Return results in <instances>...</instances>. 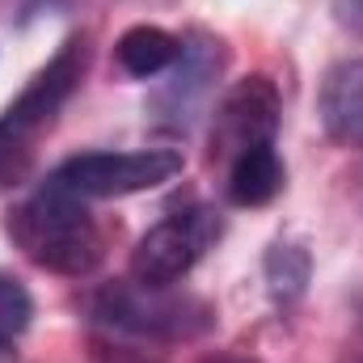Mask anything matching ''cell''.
<instances>
[{
    "instance_id": "1",
    "label": "cell",
    "mask_w": 363,
    "mask_h": 363,
    "mask_svg": "<svg viewBox=\"0 0 363 363\" xmlns=\"http://www.w3.org/2000/svg\"><path fill=\"white\" fill-rule=\"evenodd\" d=\"M9 237L13 245L43 271L81 279L93 274L106 258V233L93 220L81 194L64 190L60 182L38 186L9 211Z\"/></svg>"
},
{
    "instance_id": "2",
    "label": "cell",
    "mask_w": 363,
    "mask_h": 363,
    "mask_svg": "<svg viewBox=\"0 0 363 363\" xmlns=\"http://www.w3.org/2000/svg\"><path fill=\"white\" fill-rule=\"evenodd\" d=\"M93 313L114 325L131 330L144 338H199L211 330V308L199 296H178L169 287H148V283H114L93 296Z\"/></svg>"
},
{
    "instance_id": "3",
    "label": "cell",
    "mask_w": 363,
    "mask_h": 363,
    "mask_svg": "<svg viewBox=\"0 0 363 363\" xmlns=\"http://www.w3.org/2000/svg\"><path fill=\"white\" fill-rule=\"evenodd\" d=\"M182 174L178 148H135V152H81L64 161L51 182L81 199H123L140 190H157Z\"/></svg>"
},
{
    "instance_id": "4",
    "label": "cell",
    "mask_w": 363,
    "mask_h": 363,
    "mask_svg": "<svg viewBox=\"0 0 363 363\" xmlns=\"http://www.w3.org/2000/svg\"><path fill=\"white\" fill-rule=\"evenodd\" d=\"M216 237H220L216 211H207V207L178 211L140 237V245L131 250V279L148 283V287H174L211 250Z\"/></svg>"
},
{
    "instance_id": "5",
    "label": "cell",
    "mask_w": 363,
    "mask_h": 363,
    "mask_svg": "<svg viewBox=\"0 0 363 363\" xmlns=\"http://www.w3.org/2000/svg\"><path fill=\"white\" fill-rule=\"evenodd\" d=\"M279 131V89L271 77H245L220 97L211 114V161H237L241 152L274 144Z\"/></svg>"
},
{
    "instance_id": "6",
    "label": "cell",
    "mask_w": 363,
    "mask_h": 363,
    "mask_svg": "<svg viewBox=\"0 0 363 363\" xmlns=\"http://www.w3.org/2000/svg\"><path fill=\"white\" fill-rule=\"evenodd\" d=\"M85 64H89V47H85V38H68L60 51H55V60L26 85V93L0 114V135L4 140H13V144H26L30 148V140L60 114V106L72 97V89L81 85V77H85Z\"/></svg>"
},
{
    "instance_id": "7",
    "label": "cell",
    "mask_w": 363,
    "mask_h": 363,
    "mask_svg": "<svg viewBox=\"0 0 363 363\" xmlns=\"http://www.w3.org/2000/svg\"><path fill=\"white\" fill-rule=\"evenodd\" d=\"M224 43L211 38V34H194L182 43V55L169 72V81L152 93V114L165 123V127H190L194 114L207 106V97L216 89V77L224 72Z\"/></svg>"
},
{
    "instance_id": "8",
    "label": "cell",
    "mask_w": 363,
    "mask_h": 363,
    "mask_svg": "<svg viewBox=\"0 0 363 363\" xmlns=\"http://www.w3.org/2000/svg\"><path fill=\"white\" fill-rule=\"evenodd\" d=\"M321 123L338 144L363 148V55L342 60L321 81Z\"/></svg>"
},
{
    "instance_id": "9",
    "label": "cell",
    "mask_w": 363,
    "mask_h": 363,
    "mask_svg": "<svg viewBox=\"0 0 363 363\" xmlns=\"http://www.w3.org/2000/svg\"><path fill=\"white\" fill-rule=\"evenodd\" d=\"M283 182H287V169L274 144H258L228 165V199L237 207H267L271 199H279Z\"/></svg>"
},
{
    "instance_id": "10",
    "label": "cell",
    "mask_w": 363,
    "mask_h": 363,
    "mask_svg": "<svg viewBox=\"0 0 363 363\" xmlns=\"http://www.w3.org/2000/svg\"><path fill=\"white\" fill-rule=\"evenodd\" d=\"M114 55H118L123 72H131V77H157V72H169L178 64L182 38H174L161 26H131L114 43Z\"/></svg>"
},
{
    "instance_id": "11",
    "label": "cell",
    "mask_w": 363,
    "mask_h": 363,
    "mask_svg": "<svg viewBox=\"0 0 363 363\" xmlns=\"http://www.w3.org/2000/svg\"><path fill=\"white\" fill-rule=\"evenodd\" d=\"M267 283H271L274 300H296L304 291V283H308V254L300 245H287V241L271 245V254H267Z\"/></svg>"
},
{
    "instance_id": "12",
    "label": "cell",
    "mask_w": 363,
    "mask_h": 363,
    "mask_svg": "<svg viewBox=\"0 0 363 363\" xmlns=\"http://www.w3.org/2000/svg\"><path fill=\"white\" fill-rule=\"evenodd\" d=\"M30 317H34V300L26 283L13 274H0V342H13L17 334H26Z\"/></svg>"
},
{
    "instance_id": "13",
    "label": "cell",
    "mask_w": 363,
    "mask_h": 363,
    "mask_svg": "<svg viewBox=\"0 0 363 363\" xmlns=\"http://www.w3.org/2000/svg\"><path fill=\"white\" fill-rule=\"evenodd\" d=\"M30 169V148L26 144H13V140H4L0 135V186L13 178H21Z\"/></svg>"
},
{
    "instance_id": "14",
    "label": "cell",
    "mask_w": 363,
    "mask_h": 363,
    "mask_svg": "<svg viewBox=\"0 0 363 363\" xmlns=\"http://www.w3.org/2000/svg\"><path fill=\"white\" fill-rule=\"evenodd\" d=\"M199 363H254V359H241V355H207V359Z\"/></svg>"
},
{
    "instance_id": "15",
    "label": "cell",
    "mask_w": 363,
    "mask_h": 363,
    "mask_svg": "<svg viewBox=\"0 0 363 363\" xmlns=\"http://www.w3.org/2000/svg\"><path fill=\"white\" fill-rule=\"evenodd\" d=\"M0 363H13V347L9 342H0Z\"/></svg>"
}]
</instances>
